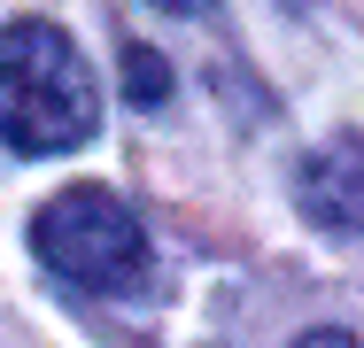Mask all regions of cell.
<instances>
[{
  "label": "cell",
  "mask_w": 364,
  "mask_h": 348,
  "mask_svg": "<svg viewBox=\"0 0 364 348\" xmlns=\"http://www.w3.org/2000/svg\"><path fill=\"white\" fill-rule=\"evenodd\" d=\"M101 124V85L70 39L39 16L0 31V139L16 155H70Z\"/></svg>",
  "instance_id": "1"
},
{
  "label": "cell",
  "mask_w": 364,
  "mask_h": 348,
  "mask_svg": "<svg viewBox=\"0 0 364 348\" xmlns=\"http://www.w3.org/2000/svg\"><path fill=\"white\" fill-rule=\"evenodd\" d=\"M31 256L85 294H132L147 278V232L109 186H63L31 217Z\"/></svg>",
  "instance_id": "2"
},
{
  "label": "cell",
  "mask_w": 364,
  "mask_h": 348,
  "mask_svg": "<svg viewBox=\"0 0 364 348\" xmlns=\"http://www.w3.org/2000/svg\"><path fill=\"white\" fill-rule=\"evenodd\" d=\"M357 186H364V155H357V139H333L326 155H310L302 163V209L326 224V232H357Z\"/></svg>",
  "instance_id": "3"
},
{
  "label": "cell",
  "mask_w": 364,
  "mask_h": 348,
  "mask_svg": "<svg viewBox=\"0 0 364 348\" xmlns=\"http://www.w3.org/2000/svg\"><path fill=\"white\" fill-rule=\"evenodd\" d=\"M124 77H132V101H163V62H155V47H124Z\"/></svg>",
  "instance_id": "4"
},
{
  "label": "cell",
  "mask_w": 364,
  "mask_h": 348,
  "mask_svg": "<svg viewBox=\"0 0 364 348\" xmlns=\"http://www.w3.org/2000/svg\"><path fill=\"white\" fill-rule=\"evenodd\" d=\"M294 348H357V341H349V333H302Z\"/></svg>",
  "instance_id": "5"
},
{
  "label": "cell",
  "mask_w": 364,
  "mask_h": 348,
  "mask_svg": "<svg viewBox=\"0 0 364 348\" xmlns=\"http://www.w3.org/2000/svg\"><path fill=\"white\" fill-rule=\"evenodd\" d=\"M163 8H210V0H163Z\"/></svg>",
  "instance_id": "6"
}]
</instances>
